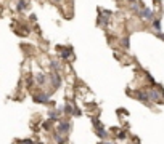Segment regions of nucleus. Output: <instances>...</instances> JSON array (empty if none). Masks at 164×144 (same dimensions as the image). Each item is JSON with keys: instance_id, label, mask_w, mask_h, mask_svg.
<instances>
[{"instance_id": "f257e3e1", "label": "nucleus", "mask_w": 164, "mask_h": 144, "mask_svg": "<svg viewBox=\"0 0 164 144\" xmlns=\"http://www.w3.org/2000/svg\"><path fill=\"white\" fill-rule=\"evenodd\" d=\"M71 128H73L71 120H61V122H58V125H57V131L61 133V135H68V133L71 131Z\"/></svg>"}, {"instance_id": "f03ea898", "label": "nucleus", "mask_w": 164, "mask_h": 144, "mask_svg": "<svg viewBox=\"0 0 164 144\" xmlns=\"http://www.w3.org/2000/svg\"><path fill=\"white\" fill-rule=\"evenodd\" d=\"M48 79H50V82L53 85V90H57V88H60V86H61V77H60V74H58L57 70H53L52 74L48 75Z\"/></svg>"}, {"instance_id": "7ed1b4c3", "label": "nucleus", "mask_w": 164, "mask_h": 144, "mask_svg": "<svg viewBox=\"0 0 164 144\" xmlns=\"http://www.w3.org/2000/svg\"><path fill=\"white\" fill-rule=\"evenodd\" d=\"M61 59H69V61H73V48L71 47H64L63 50H61Z\"/></svg>"}, {"instance_id": "20e7f679", "label": "nucleus", "mask_w": 164, "mask_h": 144, "mask_svg": "<svg viewBox=\"0 0 164 144\" xmlns=\"http://www.w3.org/2000/svg\"><path fill=\"white\" fill-rule=\"evenodd\" d=\"M34 101L39 104H50V96L48 95H36Z\"/></svg>"}, {"instance_id": "39448f33", "label": "nucleus", "mask_w": 164, "mask_h": 144, "mask_svg": "<svg viewBox=\"0 0 164 144\" xmlns=\"http://www.w3.org/2000/svg\"><path fill=\"white\" fill-rule=\"evenodd\" d=\"M148 98L151 101H161L162 99V93L159 90H150L148 91Z\"/></svg>"}, {"instance_id": "423d86ee", "label": "nucleus", "mask_w": 164, "mask_h": 144, "mask_svg": "<svg viewBox=\"0 0 164 144\" xmlns=\"http://www.w3.org/2000/svg\"><path fill=\"white\" fill-rule=\"evenodd\" d=\"M139 14H140V18H145V19H153V10H151V8H142Z\"/></svg>"}, {"instance_id": "0eeeda50", "label": "nucleus", "mask_w": 164, "mask_h": 144, "mask_svg": "<svg viewBox=\"0 0 164 144\" xmlns=\"http://www.w3.org/2000/svg\"><path fill=\"white\" fill-rule=\"evenodd\" d=\"M36 83H37L39 86H44V85L47 83V75L44 74V72H39V74L36 75Z\"/></svg>"}, {"instance_id": "6e6552de", "label": "nucleus", "mask_w": 164, "mask_h": 144, "mask_svg": "<svg viewBox=\"0 0 164 144\" xmlns=\"http://www.w3.org/2000/svg\"><path fill=\"white\" fill-rule=\"evenodd\" d=\"M95 133H97V136H98L100 139H106V138H108V133H106V130L103 128V125H100V126L95 128Z\"/></svg>"}, {"instance_id": "1a4fd4ad", "label": "nucleus", "mask_w": 164, "mask_h": 144, "mask_svg": "<svg viewBox=\"0 0 164 144\" xmlns=\"http://www.w3.org/2000/svg\"><path fill=\"white\" fill-rule=\"evenodd\" d=\"M60 114H61V111H50V112H48V117H50L52 122H55V120H58Z\"/></svg>"}, {"instance_id": "9d476101", "label": "nucleus", "mask_w": 164, "mask_h": 144, "mask_svg": "<svg viewBox=\"0 0 164 144\" xmlns=\"http://www.w3.org/2000/svg\"><path fill=\"white\" fill-rule=\"evenodd\" d=\"M137 99H139V101H143V103H148V101H150L148 93H143V91H139V93H137Z\"/></svg>"}, {"instance_id": "9b49d317", "label": "nucleus", "mask_w": 164, "mask_h": 144, "mask_svg": "<svg viewBox=\"0 0 164 144\" xmlns=\"http://www.w3.org/2000/svg\"><path fill=\"white\" fill-rule=\"evenodd\" d=\"M130 8H132V11H137V13H140V10L143 8L139 2H137V0H135V2H130Z\"/></svg>"}, {"instance_id": "f8f14e48", "label": "nucleus", "mask_w": 164, "mask_h": 144, "mask_svg": "<svg viewBox=\"0 0 164 144\" xmlns=\"http://www.w3.org/2000/svg\"><path fill=\"white\" fill-rule=\"evenodd\" d=\"M50 67H52L53 70H57V72H60V70H61V64H60L58 61H55V59H52V61H50Z\"/></svg>"}, {"instance_id": "ddd939ff", "label": "nucleus", "mask_w": 164, "mask_h": 144, "mask_svg": "<svg viewBox=\"0 0 164 144\" xmlns=\"http://www.w3.org/2000/svg\"><path fill=\"white\" fill-rule=\"evenodd\" d=\"M26 7H27L26 0H19L18 5H16V10H18V11H23V10H26Z\"/></svg>"}, {"instance_id": "4468645a", "label": "nucleus", "mask_w": 164, "mask_h": 144, "mask_svg": "<svg viewBox=\"0 0 164 144\" xmlns=\"http://www.w3.org/2000/svg\"><path fill=\"white\" fill-rule=\"evenodd\" d=\"M73 109H74V107H73L71 104H64L63 109H61V112H64V114H73Z\"/></svg>"}, {"instance_id": "2eb2a0df", "label": "nucleus", "mask_w": 164, "mask_h": 144, "mask_svg": "<svg viewBox=\"0 0 164 144\" xmlns=\"http://www.w3.org/2000/svg\"><path fill=\"white\" fill-rule=\"evenodd\" d=\"M153 27L156 31H161V21L159 19H153Z\"/></svg>"}, {"instance_id": "dca6fc26", "label": "nucleus", "mask_w": 164, "mask_h": 144, "mask_svg": "<svg viewBox=\"0 0 164 144\" xmlns=\"http://www.w3.org/2000/svg\"><path fill=\"white\" fill-rule=\"evenodd\" d=\"M129 37H124V39H122V48H129Z\"/></svg>"}, {"instance_id": "f3484780", "label": "nucleus", "mask_w": 164, "mask_h": 144, "mask_svg": "<svg viewBox=\"0 0 164 144\" xmlns=\"http://www.w3.org/2000/svg\"><path fill=\"white\" fill-rule=\"evenodd\" d=\"M92 122H93V128H97V126H100V125H101V122H100L97 117H92Z\"/></svg>"}, {"instance_id": "a211bd4d", "label": "nucleus", "mask_w": 164, "mask_h": 144, "mask_svg": "<svg viewBox=\"0 0 164 144\" xmlns=\"http://www.w3.org/2000/svg\"><path fill=\"white\" fill-rule=\"evenodd\" d=\"M32 23H36V14H31V18H29Z\"/></svg>"}, {"instance_id": "6ab92c4d", "label": "nucleus", "mask_w": 164, "mask_h": 144, "mask_svg": "<svg viewBox=\"0 0 164 144\" xmlns=\"http://www.w3.org/2000/svg\"><path fill=\"white\" fill-rule=\"evenodd\" d=\"M52 2H53V3H60V2H61V0H52Z\"/></svg>"}, {"instance_id": "aec40b11", "label": "nucleus", "mask_w": 164, "mask_h": 144, "mask_svg": "<svg viewBox=\"0 0 164 144\" xmlns=\"http://www.w3.org/2000/svg\"><path fill=\"white\" fill-rule=\"evenodd\" d=\"M129 2H135V0H129Z\"/></svg>"}]
</instances>
